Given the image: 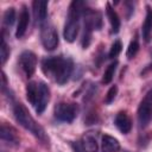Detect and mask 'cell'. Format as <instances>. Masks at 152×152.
Here are the masks:
<instances>
[{
    "label": "cell",
    "mask_w": 152,
    "mask_h": 152,
    "mask_svg": "<svg viewBox=\"0 0 152 152\" xmlns=\"http://www.w3.org/2000/svg\"><path fill=\"white\" fill-rule=\"evenodd\" d=\"M74 63L71 58H64L62 56L45 57L42 61L43 72L56 81L58 84H65L72 72Z\"/></svg>",
    "instance_id": "6da1fadb"
},
{
    "label": "cell",
    "mask_w": 152,
    "mask_h": 152,
    "mask_svg": "<svg viewBox=\"0 0 152 152\" xmlns=\"http://www.w3.org/2000/svg\"><path fill=\"white\" fill-rule=\"evenodd\" d=\"M13 114H14V118H15L17 122L21 127H24L26 131L31 132L40 141H43V142H46L48 141L49 142V138L46 137L44 128L39 124H37V121L30 114L28 109L23 103L18 102V103L14 104V107H13Z\"/></svg>",
    "instance_id": "7a4b0ae2"
},
{
    "label": "cell",
    "mask_w": 152,
    "mask_h": 152,
    "mask_svg": "<svg viewBox=\"0 0 152 152\" xmlns=\"http://www.w3.org/2000/svg\"><path fill=\"white\" fill-rule=\"evenodd\" d=\"M26 99L34 107L37 114H42L50 101V88L44 82L31 81L26 86Z\"/></svg>",
    "instance_id": "3957f363"
},
{
    "label": "cell",
    "mask_w": 152,
    "mask_h": 152,
    "mask_svg": "<svg viewBox=\"0 0 152 152\" xmlns=\"http://www.w3.org/2000/svg\"><path fill=\"white\" fill-rule=\"evenodd\" d=\"M84 4L82 1L75 0L70 4L69 6V12H68V20L65 21L64 30H63V36L64 39L69 43L75 42L78 31H80V18L82 12H84L83 8Z\"/></svg>",
    "instance_id": "277c9868"
},
{
    "label": "cell",
    "mask_w": 152,
    "mask_h": 152,
    "mask_svg": "<svg viewBox=\"0 0 152 152\" xmlns=\"http://www.w3.org/2000/svg\"><path fill=\"white\" fill-rule=\"evenodd\" d=\"M55 118L62 122H72L78 114V107L76 103L59 102L53 109Z\"/></svg>",
    "instance_id": "5b68a950"
},
{
    "label": "cell",
    "mask_w": 152,
    "mask_h": 152,
    "mask_svg": "<svg viewBox=\"0 0 152 152\" xmlns=\"http://www.w3.org/2000/svg\"><path fill=\"white\" fill-rule=\"evenodd\" d=\"M152 118V88L145 94L138 107V122L140 127H146Z\"/></svg>",
    "instance_id": "8992f818"
},
{
    "label": "cell",
    "mask_w": 152,
    "mask_h": 152,
    "mask_svg": "<svg viewBox=\"0 0 152 152\" xmlns=\"http://www.w3.org/2000/svg\"><path fill=\"white\" fill-rule=\"evenodd\" d=\"M40 40L44 46V49L52 51L57 48L58 45V33L56 28L51 24H43L42 25V31H40Z\"/></svg>",
    "instance_id": "52a82bcc"
},
{
    "label": "cell",
    "mask_w": 152,
    "mask_h": 152,
    "mask_svg": "<svg viewBox=\"0 0 152 152\" xmlns=\"http://www.w3.org/2000/svg\"><path fill=\"white\" fill-rule=\"evenodd\" d=\"M19 65L21 66V69L25 72L26 77H31L36 71L37 56L30 50L23 51L21 55L19 56Z\"/></svg>",
    "instance_id": "ba28073f"
},
{
    "label": "cell",
    "mask_w": 152,
    "mask_h": 152,
    "mask_svg": "<svg viewBox=\"0 0 152 152\" xmlns=\"http://www.w3.org/2000/svg\"><path fill=\"white\" fill-rule=\"evenodd\" d=\"M83 15H84V30H89L91 32L94 30H100L102 25V20H101V14L97 11L88 8L84 10Z\"/></svg>",
    "instance_id": "9c48e42d"
},
{
    "label": "cell",
    "mask_w": 152,
    "mask_h": 152,
    "mask_svg": "<svg viewBox=\"0 0 152 152\" xmlns=\"http://www.w3.org/2000/svg\"><path fill=\"white\" fill-rule=\"evenodd\" d=\"M0 137H1L2 141H5L6 144H8L11 146H18L20 144V139H19V137L17 134V131L13 127L7 126L6 124L1 125Z\"/></svg>",
    "instance_id": "30bf717a"
},
{
    "label": "cell",
    "mask_w": 152,
    "mask_h": 152,
    "mask_svg": "<svg viewBox=\"0 0 152 152\" xmlns=\"http://www.w3.org/2000/svg\"><path fill=\"white\" fill-rule=\"evenodd\" d=\"M114 124L122 134H127L132 129V120L126 112H119L114 119Z\"/></svg>",
    "instance_id": "8fae6325"
},
{
    "label": "cell",
    "mask_w": 152,
    "mask_h": 152,
    "mask_svg": "<svg viewBox=\"0 0 152 152\" xmlns=\"http://www.w3.org/2000/svg\"><path fill=\"white\" fill-rule=\"evenodd\" d=\"M28 23H30V13H28V10L26 6H23L21 7V11L19 13V20H18V25H17V31H15V37L19 39L21 38L26 30H27V26H28Z\"/></svg>",
    "instance_id": "7c38bea8"
},
{
    "label": "cell",
    "mask_w": 152,
    "mask_h": 152,
    "mask_svg": "<svg viewBox=\"0 0 152 152\" xmlns=\"http://www.w3.org/2000/svg\"><path fill=\"white\" fill-rule=\"evenodd\" d=\"M32 7H33V14H34L36 21L39 24H43L48 15V1L34 0L32 2Z\"/></svg>",
    "instance_id": "4fadbf2b"
},
{
    "label": "cell",
    "mask_w": 152,
    "mask_h": 152,
    "mask_svg": "<svg viewBox=\"0 0 152 152\" xmlns=\"http://www.w3.org/2000/svg\"><path fill=\"white\" fill-rule=\"evenodd\" d=\"M80 145L83 152H97V148H99L96 137L91 132H87L82 135Z\"/></svg>",
    "instance_id": "5bb4252c"
},
{
    "label": "cell",
    "mask_w": 152,
    "mask_h": 152,
    "mask_svg": "<svg viewBox=\"0 0 152 152\" xmlns=\"http://www.w3.org/2000/svg\"><path fill=\"white\" fill-rule=\"evenodd\" d=\"M141 34L146 43H148L152 38V8L148 5L146 6V15L141 26Z\"/></svg>",
    "instance_id": "9a60e30c"
},
{
    "label": "cell",
    "mask_w": 152,
    "mask_h": 152,
    "mask_svg": "<svg viewBox=\"0 0 152 152\" xmlns=\"http://www.w3.org/2000/svg\"><path fill=\"white\" fill-rule=\"evenodd\" d=\"M106 14H107V18L109 20V24H110V27H112V32L113 33H118L119 30H120V18H119L116 11L110 6V4L106 5Z\"/></svg>",
    "instance_id": "2e32d148"
},
{
    "label": "cell",
    "mask_w": 152,
    "mask_h": 152,
    "mask_svg": "<svg viewBox=\"0 0 152 152\" xmlns=\"http://www.w3.org/2000/svg\"><path fill=\"white\" fill-rule=\"evenodd\" d=\"M102 147L106 152H119L120 151V142L116 138L104 134L102 137Z\"/></svg>",
    "instance_id": "e0dca14e"
},
{
    "label": "cell",
    "mask_w": 152,
    "mask_h": 152,
    "mask_svg": "<svg viewBox=\"0 0 152 152\" xmlns=\"http://www.w3.org/2000/svg\"><path fill=\"white\" fill-rule=\"evenodd\" d=\"M116 65H118V62L115 61V62L110 63V64L107 66V69L104 70L103 77H102V82H103L104 84H108V83L112 82V80H113V77H114V74H115V70H116Z\"/></svg>",
    "instance_id": "ac0fdd59"
},
{
    "label": "cell",
    "mask_w": 152,
    "mask_h": 152,
    "mask_svg": "<svg viewBox=\"0 0 152 152\" xmlns=\"http://www.w3.org/2000/svg\"><path fill=\"white\" fill-rule=\"evenodd\" d=\"M138 51H139V40H138L137 37H134V39L131 40V43H129V45L127 48V51H126L127 58H129V59L133 58L138 53Z\"/></svg>",
    "instance_id": "d6986e66"
},
{
    "label": "cell",
    "mask_w": 152,
    "mask_h": 152,
    "mask_svg": "<svg viewBox=\"0 0 152 152\" xmlns=\"http://www.w3.org/2000/svg\"><path fill=\"white\" fill-rule=\"evenodd\" d=\"M15 20V10L13 7H10L4 13V24L6 26H12Z\"/></svg>",
    "instance_id": "ffe728a7"
},
{
    "label": "cell",
    "mask_w": 152,
    "mask_h": 152,
    "mask_svg": "<svg viewBox=\"0 0 152 152\" xmlns=\"http://www.w3.org/2000/svg\"><path fill=\"white\" fill-rule=\"evenodd\" d=\"M10 48H8V45L6 44V42H5V39H4V37L1 38V45H0V56H1V64L4 65L5 63H6V61H7V58L10 57Z\"/></svg>",
    "instance_id": "44dd1931"
},
{
    "label": "cell",
    "mask_w": 152,
    "mask_h": 152,
    "mask_svg": "<svg viewBox=\"0 0 152 152\" xmlns=\"http://www.w3.org/2000/svg\"><path fill=\"white\" fill-rule=\"evenodd\" d=\"M121 50H122V44H121V42H120V40H115V42L112 44V46H110V50H109V53H108L109 58L116 57V56L121 52Z\"/></svg>",
    "instance_id": "7402d4cb"
},
{
    "label": "cell",
    "mask_w": 152,
    "mask_h": 152,
    "mask_svg": "<svg viewBox=\"0 0 152 152\" xmlns=\"http://www.w3.org/2000/svg\"><path fill=\"white\" fill-rule=\"evenodd\" d=\"M116 94H118V86H112L109 88V90L107 91V95L104 96V103L110 104L114 101V99L116 97Z\"/></svg>",
    "instance_id": "603a6c76"
}]
</instances>
